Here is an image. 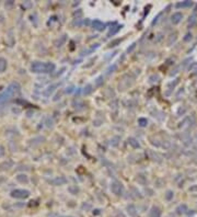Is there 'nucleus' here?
I'll return each mask as SVG.
<instances>
[{"label":"nucleus","mask_w":197,"mask_h":217,"mask_svg":"<svg viewBox=\"0 0 197 217\" xmlns=\"http://www.w3.org/2000/svg\"><path fill=\"white\" fill-rule=\"evenodd\" d=\"M18 180L21 181V182H27V179H26L25 176H24V178H21V176H19V177H18Z\"/></svg>","instance_id":"obj_11"},{"label":"nucleus","mask_w":197,"mask_h":217,"mask_svg":"<svg viewBox=\"0 0 197 217\" xmlns=\"http://www.w3.org/2000/svg\"><path fill=\"white\" fill-rule=\"evenodd\" d=\"M150 217H161V212L158 207H152L150 212Z\"/></svg>","instance_id":"obj_4"},{"label":"nucleus","mask_w":197,"mask_h":217,"mask_svg":"<svg viewBox=\"0 0 197 217\" xmlns=\"http://www.w3.org/2000/svg\"><path fill=\"white\" fill-rule=\"evenodd\" d=\"M112 191H113L115 194L119 195V194L122 193V187H121V185H118V184H113V185H112Z\"/></svg>","instance_id":"obj_5"},{"label":"nucleus","mask_w":197,"mask_h":217,"mask_svg":"<svg viewBox=\"0 0 197 217\" xmlns=\"http://www.w3.org/2000/svg\"><path fill=\"white\" fill-rule=\"evenodd\" d=\"M93 26L97 29V30H102V29H104V24L103 23H101L100 21H94L93 22Z\"/></svg>","instance_id":"obj_8"},{"label":"nucleus","mask_w":197,"mask_h":217,"mask_svg":"<svg viewBox=\"0 0 197 217\" xmlns=\"http://www.w3.org/2000/svg\"><path fill=\"white\" fill-rule=\"evenodd\" d=\"M181 19H182V14L181 13H174L172 16V22L173 23H179Z\"/></svg>","instance_id":"obj_6"},{"label":"nucleus","mask_w":197,"mask_h":217,"mask_svg":"<svg viewBox=\"0 0 197 217\" xmlns=\"http://www.w3.org/2000/svg\"><path fill=\"white\" fill-rule=\"evenodd\" d=\"M7 68V60L4 58H0V72H3Z\"/></svg>","instance_id":"obj_7"},{"label":"nucleus","mask_w":197,"mask_h":217,"mask_svg":"<svg viewBox=\"0 0 197 217\" xmlns=\"http://www.w3.org/2000/svg\"><path fill=\"white\" fill-rule=\"evenodd\" d=\"M65 217H69V216H65Z\"/></svg>","instance_id":"obj_12"},{"label":"nucleus","mask_w":197,"mask_h":217,"mask_svg":"<svg viewBox=\"0 0 197 217\" xmlns=\"http://www.w3.org/2000/svg\"><path fill=\"white\" fill-rule=\"evenodd\" d=\"M55 69V65L52 63H40L35 62L31 65V70L33 72H50Z\"/></svg>","instance_id":"obj_2"},{"label":"nucleus","mask_w":197,"mask_h":217,"mask_svg":"<svg viewBox=\"0 0 197 217\" xmlns=\"http://www.w3.org/2000/svg\"><path fill=\"white\" fill-rule=\"evenodd\" d=\"M28 195H30V192L26 190H14L11 192V196L16 199H26Z\"/></svg>","instance_id":"obj_3"},{"label":"nucleus","mask_w":197,"mask_h":217,"mask_svg":"<svg viewBox=\"0 0 197 217\" xmlns=\"http://www.w3.org/2000/svg\"><path fill=\"white\" fill-rule=\"evenodd\" d=\"M19 92H20V86L18 83H11L2 93H0V107H2L6 103H8Z\"/></svg>","instance_id":"obj_1"},{"label":"nucleus","mask_w":197,"mask_h":217,"mask_svg":"<svg viewBox=\"0 0 197 217\" xmlns=\"http://www.w3.org/2000/svg\"><path fill=\"white\" fill-rule=\"evenodd\" d=\"M177 211H179V213H185V211H186V206H185V205L180 206V207L177 208Z\"/></svg>","instance_id":"obj_10"},{"label":"nucleus","mask_w":197,"mask_h":217,"mask_svg":"<svg viewBox=\"0 0 197 217\" xmlns=\"http://www.w3.org/2000/svg\"><path fill=\"white\" fill-rule=\"evenodd\" d=\"M128 211H129V213H130L131 216H135V215H136V213H135V208H134L133 206H129V207H128Z\"/></svg>","instance_id":"obj_9"}]
</instances>
